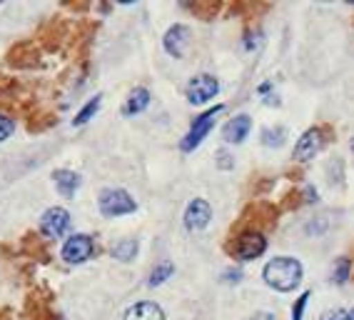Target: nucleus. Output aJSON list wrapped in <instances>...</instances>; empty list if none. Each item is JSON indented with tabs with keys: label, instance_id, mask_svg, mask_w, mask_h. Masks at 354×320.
I'll use <instances>...</instances> for the list:
<instances>
[{
	"label": "nucleus",
	"instance_id": "nucleus-1",
	"mask_svg": "<svg viewBox=\"0 0 354 320\" xmlns=\"http://www.w3.org/2000/svg\"><path fill=\"white\" fill-rule=\"evenodd\" d=\"M265 281L267 285H272L274 290H295L302 281V265L295 258L279 256L265 265Z\"/></svg>",
	"mask_w": 354,
	"mask_h": 320
},
{
	"label": "nucleus",
	"instance_id": "nucleus-2",
	"mask_svg": "<svg viewBox=\"0 0 354 320\" xmlns=\"http://www.w3.org/2000/svg\"><path fill=\"white\" fill-rule=\"evenodd\" d=\"M277 223V208H272L270 203H254L242 213L240 223L234 225V235L237 233H262V228H272Z\"/></svg>",
	"mask_w": 354,
	"mask_h": 320
},
{
	"label": "nucleus",
	"instance_id": "nucleus-3",
	"mask_svg": "<svg viewBox=\"0 0 354 320\" xmlns=\"http://www.w3.org/2000/svg\"><path fill=\"white\" fill-rule=\"evenodd\" d=\"M267 248V240L262 233H237L234 235V240L227 245V250L232 253L237 260H254V258H259L262 253H265Z\"/></svg>",
	"mask_w": 354,
	"mask_h": 320
},
{
	"label": "nucleus",
	"instance_id": "nucleus-4",
	"mask_svg": "<svg viewBox=\"0 0 354 320\" xmlns=\"http://www.w3.org/2000/svg\"><path fill=\"white\" fill-rule=\"evenodd\" d=\"M138 208L133 195L127 190H102L100 193V213L105 218H118V215H127Z\"/></svg>",
	"mask_w": 354,
	"mask_h": 320
},
{
	"label": "nucleus",
	"instance_id": "nucleus-5",
	"mask_svg": "<svg viewBox=\"0 0 354 320\" xmlns=\"http://www.w3.org/2000/svg\"><path fill=\"white\" fill-rule=\"evenodd\" d=\"M222 113V105H215L212 110H207V113H203V116L197 118V121H192V128L190 133H187V138L183 141V150L185 153H190V150H195L200 143L207 138V133L212 130V125H215V118Z\"/></svg>",
	"mask_w": 354,
	"mask_h": 320
},
{
	"label": "nucleus",
	"instance_id": "nucleus-6",
	"mask_svg": "<svg viewBox=\"0 0 354 320\" xmlns=\"http://www.w3.org/2000/svg\"><path fill=\"white\" fill-rule=\"evenodd\" d=\"M327 135H329L327 128H310L302 138H299L297 148H295V158H297L299 163L315 158V155L327 145V141H329Z\"/></svg>",
	"mask_w": 354,
	"mask_h": 320
},
{
	"label": "nucleus",
	"instance_id": "nucleus-7",
	"mask_svg": "<svg viewBox=\"0 0 354 320\" xmlns=\"http://www.w3.org/2000/svg\"><path fill=\"white\" fill-rule=\"evenodd\" d=\"M217 90H220L217 78L203 73V75H195L190 83H187V100L195 103V105H203V103L212 100V98L217 96Z\"/></svg>",
	"mask_w": 354,
	"mask_h": 320
},
{
	"label": "nucleus",
	"instance_id": "nucleus-8",
	"mask_svg": "<svg viewBox=\"0 0 354 320\" xmlns=\"http://www.w3.org/2000/svg\"><path fill=\"white\" fill-rule=\"evenodd\" d=\"M70 228V213L65 208H50V211L43 213V220H40V231L45 238H60Z\"/></svg>",
	"mask_w": 354,
	"mask_h": 320
},
{
	"label": "nucleus",
	"instance_id": "nucleus-9",
	"mask_svg": "<svg viewBox=\"0 0 354 320\" xmlns=\"http://www.w3.org/2000/svg\"><path fill=\"white\" fill-rule=\"evenodd\" d=\"M93 250H95V245H93V238L90 235H73L68 240V243L63 245V258L65 263H73V265H80V263H85L90 256H93Z\"/></svg>",
	"mask_w": 354,
	"mask_h": 320
},
{
	"label": "nucleus",
	"instance_id": "nucleus-10",
	"mask_svg": "<svg viewBox=\"0 0 354 320\" xmlns=\"http://www.w3.org/2000/svg\"><path fill=\"white\" fill-rule=\"evenodd\" d=\"M209 218H212V208H209L207 200H192L190 205H187V211H185V228L187 231H203L205 225L209 223Z\"/></svg>",
	"mask_w": 354,
	"mask_h": 320
},
{
	"label": "nucleus",
	"instance_id": "nucleus-11",
	"mask_svg": "<svg viewBox=\"0 0 354 320\" xmlns=\"http://www.w3.org/2000/svg\"><path fill=\"white\" fill-rule=\"evenodd\" d=\"M187 43H190V28L187 26H172L165 35V51L170 53L172 58H183Z\"/></svg>",
	"mask_w": 354,
	"mask_h": 320
},
{
	"label": "nucleus",
	"instance_id": "nucleus-12",
	"mask_svg": "<svg viewBox=\"0 0 354 320\" xmlns=\"http://www.w3.org/2000/svg\"><path fill=\"white\" fill-rule=\"evenodd\" d=\"M250 130H252V121H250L247 116H237L225 125L222 135H225V141L227 143H242L247 135H250Z\"/></svg>",
	"mask_w": 354,
	"mask_h": 320
},
{
	"label": "nucleus",
	"instance_id": "nucleus-13",
	"mask_svg": "<svg viewBox=\"0 0 354 320\" xmlns=\"http://www.w3.org/2000/svg\"><path fill=\"white\" fill-rule=\"evenodd\" d=\"M53 180H55V188L63 198H73L77 193V188H80V175L73 173V170H55Z\"/></svg>",
	"mask_w": 354,
	"mask_h": 320
},
{
	"label": "nucleus",
	"instance_id": "nucleus-14",
	"mask_svg": "<svg viewBox=\"0 0 354 320\" xmlns=\"http://www.w3.org/2000/svg\"><path fill=\"white\" fill-rule=\"evenodd\" d=\"M150 105V90L147 88H135L127 98V103L122 105V116H138Z\"/></svg>",
	"mask_w": 354,
	"mask_h": 320
},
{
	"label": "nucleus",
	"instance_id": "nucleus-15",
	"mask_svg": "<svg viewBox=\"0 0 354 320\" xmlns=\"http://www.w3.org/2000/svg\"><path fill=\"white\" fill-rule=\"evenodd\" d=\"M125 320H165V315L155 303H135L125 313Z\"/></svg>",
	"mask_w": 354,
	"mask_h": 320
},
{
	"label": "nucleus",
	"instance_id": "nucleus-16",
	"mask_svg": "<svg viewBox=\"0 0 354 320\" xmlns=\"http://www.w3.org/2000/svg\"><path fill=\"white\" fill-rule=\"evenodd\" d=\"M28 313H30V320H60L55 313H53L50 303L43 301L40 295H30V301H28Z\"/></svg>",
	"mask_w": 354,
	"mask_h": 320
},
{
	"label": "nucleus",
	"instance_id": "nucleus-17",
	"mask_svg": "<svg viewBox=\"0 0 354 320\" xmlns=\"http://www.w3.org/2000/svg\"><path fill=\"white\" fill-rule=\"evenodd\" d=\"M138 253V240H120L118 245H113V256L118 260H133Z\"/></svg>",
	"mask_w": 354,
	"mask_h": 320
},
{
	"label": "nucleus",
	"instance_id": "nucleus-18",
	"mask_svg": "<svg viewBox=\"0 0 354 320\" xmlns=\"http://www.w3.org/2000/svg\"><path fill=\"white\" fill-rule=\"evenodd\" d=\"M97 108H100V96L93 98V100H90L88 105H85V108H82L80 113H77L75 121H73V123H75V125H85V123H88L90 118H93L97 113Z\"/></svg>",
	"mask_w": 354,
	"mask_h": 320
},
{
	"label": "nucleus",
	"instance_id": "nucleus-19",
	"mask_svg": "<svg viewBox=\"0 0 354 320\" xmlns=\"http://www.w3.org/2000/svg\"><path fill=\"white\" fill-rule=\"evenodd\" d=\"M187 8H190V10H195V13L200 15L203 20H209L222 6H220V3H190Z\"/></svg>",
	"mask_w": 354,
	"mask_h": 320
},
{
	"label": "nucleus",
	"instance_id": "nucleus-20",
	"mask_svg": "<svg viewBox=\"0 0 354 320\" xmlns=\"http://www.w3.org/2000/svg\"><path fill=\"white\" fill-rule=\"evenodd\" d=\"M172 270H175V268H172V263H167V260L160 263L158 268L152 270V276H150V285H160V283H165V281H167V278L172 276Z\"/></svg>",
	"mask_w": 354,
	"mask_h": 320
},
{
	"label": "nucleus",
	"instance_id": "nucleus-21",
	"mask_svg": "<svg viewBox=\"0 0 354 320\" xmlns=\"http://www.w3.org/2000/svg\"><path fill=\"white\" fill-rule=\"evenodd\" d=\"M285 128H267L265 133H262V143H265V145H274V148H279L282 145V143H285Z\"/></svg>",
	"mask_w": 354,
	"mask_h": 320
},
{
	"label": "nucleus",
	"instance_id": "nucleus-22",
	"mask_svg": "<svg viewBox=\"0 0 354 320\" xmlns=\"http://www.w3.org/2000/svg\"><path fill=\"white\" fill-rule=\"evenodd\" d=\"M349 278V260L347 258H339V263H337V278L335 281L339 283V285H344Z\"/></svg>",
	"mask_w": 354,
	"mask_h": 320
},
{
	"label": "nucleus",
	"instance_id": "nucleus-23",
	"mask_svg": "<svg viewBox=\"0 0 354 320\" xmlns=\"http://www.w3.org/2000/svg\"><path fill=\"white\" fill-rule=\"evenodd\" d=\"M13 128H15V123H13V118H8V116H0V143L6 141L8 135L13 133Z\"/></svg>",
	"mask_w": 354,
	"mask_h": 320
},
{
	"label": "nucleus",
	"instance_id": "nucleus-24",
	"mask_svg": "<svg viewBox=\"0 0 354 320\" xmlns=\"http://www.w3.org/2000/svg\"><path fill=\"white\" fill-rule=\"evenodd\" d=\"M312 293H302L297 298V303H295V310H292V320H302V310L304 305H307V298H310Z\"/></svg>",
	"mask_w": 354,
	"mask_h": 320
},
{
	"label": "nucleus",
	"instance_id": "nucleus-25",
	"mask_svg": "<svg viewBox=\"0 0 354 320\" xmlns=\"http://www.w3.org/2000/svg\"><path fill=\"white\" fill-rule=\"evenodd\" d=\"M324 320H352V313L349 310H335V313H329Z\"/></svg>",
	"mask_w": 354,
	"mask_h": 320
},
{
	"label": "nucleus",
	"instance_id": "nucleus-26",
	"mask_svg": "<svg viewBox=\"0 0 354 320\" xmlns=\"http://www.w3.org/2000/svg\"><path fill=\"white\" fill-rule=\"evenodd\" d=\"M250 320H277V318H274V313H257V315H252Z\"/></svg>",
	"mask_w": 354,
	"mask_h": 320
},
{
	"label": "nucleus",
	"instance_id": "nucleus-27",
	"mask_svg": "<svg viewBox=\"0 0 354 320\" xmlns=\"http://www.w3.org/2000/svg\"><path fill=\"white\" fill-rule=\"evenodd\" d=\"M217 158H220V168H232V163H230V155L227 153H220V155H217Z\"/></svg>",
	"mask_w": 354,
	"mask_h": 320
}]
</instances>
